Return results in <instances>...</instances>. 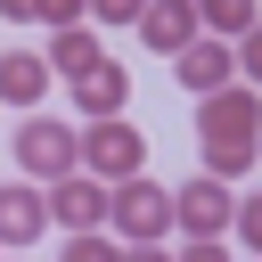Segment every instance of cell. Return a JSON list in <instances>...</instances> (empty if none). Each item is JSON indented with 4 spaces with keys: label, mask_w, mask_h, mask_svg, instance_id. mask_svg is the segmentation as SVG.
Masks as SVG:
<instances>
[{
    "label": "cell",
    "mask_w": 262,
    "mask_h": 262,
    "mask_svg": "<svg viewBox=\"0 0 262 262\" xmlns=\"http://www.w3.org/2000/svg\"><path fill=\"white\" fill-rule=\"evenodd\" d=\"M16 172H25V180H66V172H82V131H66V123H49V115H25V123H16Z\"/></svg>",
    "instance_id": "obj_1"
},
{
    "label": "cell",
    "mask_w": 262,
    "mask_h": 262,
    "mask_svg": "<svg viewBox=\"0 0 262 262\" xmlns=\"http://www.w3.org/2000/svg\"><path fill=\"white\" fill-rule=\"evenodd\" d=\"M164 229H180L172 188H164V180H147V172L115 180V237H123V246H139V237H164Z\"/></svg>",
    "instance_id": "obj_2"
},
{
    "label": "cell",
    "mask_w": 262,
    "mask_h": 262,
    "mask_svg": "<svg viewBox=\"0 0 262 262\" xmlns=\"http://www.w3.org/2000/svg\"><path fill=\"white\" fill-rule=\"evenodd\" d=\"M82 172H98V180H131V172H147V131H131L123 115L82 123Z\"/></svg>",
    "instance_id": "obj_3"
},
{
    "label": "cell",
    "mask_w": 262,
    "mask_h": 262,
    "mask_svg": "<svg viewBox=\"0 0 262 262\" xmlns=\"http://www.w3.org/2000/svg\"><path fill=\"white\" fill-rule=\"evenodd\" d=\"M172 82H180L188 98H213V90L246 82V74H237V41H221V33H196V41L172 57Z\"/></svg>",
    "instance_id": "obj_4"
},
{
    "label": "cell",
    "mask_w": 262,
    "mask_h": 262,
    "mask_svg": "<svg viewBox=\"0 0 262 262\" xmlns=\"http://www.w3.org/2000/svg\"><path fill=\"white\" fill-rule=\"evenodd\" d=\"M49 213H57V229H115V180L66 172V180H49Z\"/></svg>",
    "instance_id": "obj_5"
},
{
    "label": "cell",
    "mask_w": 262,
    "mask_h": 262,
    "mask_svg": "<svg viewBox=\"0 0 262 262\" xmlns=\"http://www.w3.org/2000/svg\"><path fill=\"white\" fill-rule=\"evenodd\" d=\"M172 205H180V237H221V229H237V196H229L221 172H196L188 188H172Z\"/></svg>",
    "instance_id": "obj_6"
},
{
    "label": "cell",
    "mask_w": 262,
    "mask_h": 262,
    "mask_svg": "<svg viewBox=\"0 0 262 262\" xmlns=\"http://www.w3.org/2000/svg\"><path fill=\"white\" fill-rule=\"evenodd\" d=\"M196 131H205V139H254V131H262V90H254V82H229V90L196 98Z\"/></svg>",
    "instance_id": "obj_7"
},
{
    "label": "cell",
    "mask_w": 262,
    "mask_h": 262,
    "mask_svg": "<svg viewBox=\"0 0 262 262\" xmlns=\"http://www.w3.org/2000/svg\"><path fill=\"white\" fill-rule=\"evenodd\" d=\"M49 221H57V213H49V180H25V172H16V180L0 188V246H16V254H25Z\"/></svg>",
    "instance_id": "obj_8"
},
{
    "label": "cell",
    "mask_w": 262,
    "mask_h": 262,
    "mask_svg": "<svg viewBox=\"0 0 262 262\" xmlns=\"http://www.w3.org/2000/svg\"><path fill=\"white\" fill-rule=\"evenodd\" d=\"M66 98H74V115L82 123H106V115H123V98H131V66H90V74H74L66 82Z\"/></svg>",
    "instance_id": "obj_9"
},
{
    "label": "cell",
    "mask_w": 262,
    "mask_h": 262,
    "mask_svg": "<svg viewBox=\"0 0 262 262\" xmlns=\"http://www.w3.org/2000/svg\"><path fill=\"white\" fill-rule=\"evenodd\" d=\"M196 33H205V8H196V0H147V16H139V41H147L156 57H180Z\"/></svg>",
    "instance_id": "obj_10"
},
{
    "label": "cell",
    "mask_w": 262,
    "mask_h": 262,
    "mask_svg": "<svg viewBox=\"0 0 262 262\" xmlns=\"http://www.w3.org/2000/svg\"><path fill=\"white\" fill-rule=\"evenodd\" d=\"M49 74H57V66H49V49H8V57H0V98L33 115V106H41V90H49Z\"/></svg>",
    "instance_id": "obj_11"
},
{
    "label": "cell",
    "mask_w": 262,
    "mask_h": 262,
    "mask_svg": "<svg viewBox=\"0 0 262 262\" xmlns=\"http://www.w3.org/2000/svg\"><path fill=\"white\" fill-rule=\"evenodd\" d=\"M49 66L74 82V74H90V66H106V49H98V33L90 25H66V33H49Z\"/></svg>",
    "instance_id": "obj_12"
},
{
    "label": "cell",
    "mask_w": 262,
    "mask_h": 262,
    "mask_svg": "<svg viewBox=\"0 0 262 262\" xmlns=\"http://www.w3.org/2000/svg\"><path fill=\"white\" fill-rule=\"evenodd\" d=\"M196 8H205V33H221V41H246L262 25V0H196Z\"/></svg>",
    "instance_id": "obj_13"
},
{
    "label": "cell",
    "mask_w": 262,
    "mask_h": 262,
    "mask_svg": "<svg viewBox=\"0 0 262 262\" xmlns=\"http://www.w3.org/2000/svg\"><path fill=\"white\" fill-rule=\"evenodd\" d=\"M254 164H262V139H205V172L237 180V172H254Z\"/></svg>",
    "instance_id": "obj_14"
},
{
    "label": "cell",
    "mask_w": 262,
    "mask_h": 262,
    "mask_svg": "<svg viewBox=\"0 0 262 262\" xmlns=\"http://www.w3.org/2000/svg\"><path fill=\"white\" fill-rule=\"evenodd\" d=\"M66 262H123V237H106V229H66Z\"/></svg>",
    "instance_id": "obj_15"
},
{
    "label": "cell",
    "mask_w": 262,
    "mask_h": 262,
    "mask_svg": "<svg viewBox=\"0 0 262 262\" xmlns=\"http://www.w3.org/2000/svg\"><path fill=\"white\" fill-rule=\"evenodd\" d=\"M33 16H41L49 33H66V25H90V0H41Z\"/></svg>",
    "instance_id": "obj_16"
},
{
    "label": "cell",
    "mask_w": 262,
    "mask_h": 262,
    "mask_svg": "<svg viewBox=\"0 0 262 262\" xmlns=\"http://www.w3.org/2000/svg\"><path fill=\"white\" fill-rule=\"evenodd\" d=\"M237 246L262 262V196H237Z\"/></svg>",
    "instance_id": "obj_17"
},
{
    "label": "cell",
    "mask_w": 262,
    "mask_h": 262,
    "mask_svg": "<svg viewBox=\"0 0 262 262\" xmlns=\"http://www.w3.org/2000/svg\"><path fill=\"white\" fill-rule=\"evenodd\" d=\"M147 0H90V25H139Z\"/></svg>",
    "instance_id": "obj_18"
},
{
    "label": "cell",
    "mask_w": 262,
    "mask_h": 262,
    "mask_svg": "<svg viewBox=\"0 0 262 262\" xmlns=\"http://www.w3.org/2000/svg\"><path fill=\"white\" fill-rule=\"evenodd\" d=\"M237 74H246V82H254V90H262V25H254V33H246V41H237Z\"/></svg>",
    "instance_id": "obj_19"
},
{
    "label": "cell",
    "mask_w": 262,
    "mask_h": 262,
    "mask_svg": "<svg viewBox=\"0 0 262 262\" xmlns=\"http://www.w3.org/2000/svg\"><path fill=\"white\" fill-rule=\"evenodd\" d=\"M180 262H229V246H221V237H188V246H180Z\"/></svg>",
    "instance_id": "obj_20"
},
{
    "label": "cell",
    "mask_w": 262,
    "mask_h": 262,
    "mask_svg": "<svg viewBox=\"0 0 262 262\" xmlns=\"http://www.w3.org/2000/svg\"><path fill=\"white\" fill-rule=\"evenodd\" d=\"M123 262H180V254H164V237H139V246H123Z\"/></svg>",
    "instance_id": "obj_21"
},
{
    "label": "cell",
    "mask_w": 262,
    "mask_h": 262,
    "mask_svg": "<svg viewBox=\"0 0 262 262\" xmlns=\"http://www.w3.org/2000/svg\"><path fill=\"white\" fill-rule=\"evenodd\" d=\"M0 8H8V16H33V8H41V0H0Z\"/></svg>",
    "instance_id": "obj_22"
}]
</instances>
